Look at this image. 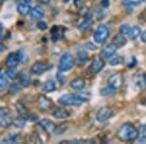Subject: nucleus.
<instances>
[{
	"label": "nucleus",
	"instance_id": "1",
	"mask_svg": "<svg viewBox=\"0 0 146 144\" xmlns=\"http://www.w3.org/2000/svg\"><path fill=\"white\" fill-rule=\"evenodd\" d=\"M117 138L124 142H133L138 136V131L133 124L126 123L119 127L117 131Z\"/></svg>",
	"mask_w": 146,
	"mask_h": 144
},
{
	"label": "nucleus",
	"instance_id": "2",
	"mask_svg": "<svg viewBox=\"0 0 146 144\" xmlns=\"http://www.w3.org/2000/svg\"><path fill=\"white\" fill-rule=\"evenodd\" d=\"M87 101V100L83 96H79V94H63L58 98V103L63 106H80L84 104Z\"/></svg>",
	"mask_w": 146,
	"mask_h": 144
},
{
	"label": "nucleus",
	"instance_id": "3",
	"mask_svg": "<svg viewBox=\"0 0 146 144\" xmlns=\"http://www.w3.org/2000/svg\"><path fill=\"white\" fill-rule=\"evenodd\" d=\"M75 64V58L73 56L69 53H64L60 56V65H58V69L62 72L68 71L74 66Z\"/></svg>",
	"mask_w": 146,
	"mask_h": 144
},
{
	"label": "nucleus",
	"instance_id": "4",
	"mask_svg": "<svg viewBox=\"0 0 146 144\" xmlns=\"http://www.w3.org/2000/svg\"><path fill=\"white\" fill-rule=\"evenodd\" d=\"M109 37V29L107 27L101 25L96 29L94 33V39L96 44H103Z\"/></svg>",
	"mask_w": 146,
	"mask_h": 144
},
{
	"label": "nucleus",
	"instance_id": "5",
	"mask_svg": "<svg viewBox=\"0 0 146 144\" xmlns=\"http://www.w3.org/2000/svg\"><path fill=\"white\" fill-rule=\"evenodd\" d=\"M53 104V100L51 98H49L48 96H44V94H40L37 98V107L42 112H46V111L52 109Z\"/></svg>",
	"mask_w": 146,
	"mask_h": 144
},
{
	"label": "nucleus",
	"instance_id": "6",
	"mask_svg": "<svg viewBox=\"0 0 146 144\" xmlns=\"http://www.w3.org/2000/svg\"><path fill=\"white\" fill-rule=\"evenodd\" d=\"M51 68V65L46 61H36L30 68V72L34 75H41Z\"/></svg>",
	"mask_w": 146,
	"mask_h": 144
},
{
	"label": "nucleus",
	"instance_id": "7",
	"mask_svg": "<svg viewBox=\"0 0 146 144\" xmlns=\"http://www.w3.org/2000/svg\"><path fill=\"white\" fill-rule=\"evenodd\" d=\"M113 114H114V112H113L112 108L107 107V106L106 107H102L96 113V120L98 122H105L108 119H110L113 116Z\"/></svg>",
	"mask_w": 146,
	"mask_h": 144
},
{
	"label": "nucleus",
	"instance_id": "8",
	"mask_svg": "<svg viewBox=\"0 0 146 144\" xmlns=\"http://www.w3.org/2000/svg\"><path fill=\"white\" fill-rule=\"evenodd\" d=\"M123 84V76L121 73H115L108 78V85L114 89H119Z\"/></svg>",
	"mask_w": 146,
	"mask_h": 144
},
{
	"label": "nucleus",
	"instance_id": "9",
	"mask_svg": "<svg viewBox=\"0 0 146 144\" xmlns=\"http://www.w3.org/2000/svg\"><path fill=\"white\" fill-rule=\"evenodd\" d=\"M39 126L46 131L47 133H52L53 131H55L56 129V125L54 124L51 120L49 119H42L39 121Z\"/></svg>",
	"mask_w": 146,
	"mask_h": 144
},
{
	"label": "nucleus",
	"instance_id": "10",
	"mask_svg": "<svg viewBox=\"0 0 146 144\" xmlns=\"http://www.w3.org/2000/svg\"><path fill=\"white\" fill-rule=\"evenodd\" d=\"M52 116L56 118V119H66L70 116L69 111H67L66 109L62 107H56L52 110Z\"/></svg>",
	"mask_w": 146,
	"mask_h": 144
},
{
	"label": "nucleus",
	"instance_id": "11",
	"mask_svg": "<svg viewBox=\"0 0 146 144\" xmlns=\"http://www.w3.org/2000/svg\"><path fill=\"white\" fill-rule=\"evenodd\" d=\"M135 84L137 89L140 91H145L146 90V73H140L137 74L135 78Z\"/></svg>",
	"mask_w": 146,
	"mask_h": 144
},
{
	"label": "nucleus",
	"instance_id": "12",
	"mask_svg": "<svg viewBox=\"0 0 146 144\" xmlns=\"http://www.w3.org/2000/svg\"><path fill=\"white\" fill-rule=\"evenodd\" d=\"M20 58H19L18 52L17 53H11L6 58V66L7 67H17Z\"/></svg>",
	"mask_w": 146,
	"mask_h": 144
},
{
	"label": "nucleus",
	"instance_id": "13",
	"mask_svg": "<svg viewBox=\"0 0 146 144\" xmlns=\"http://www.w3.org/2000/svg\"><path fill=\"white\" fill-rule=\"evenodd\" d=\"M117 51V47L115 46L114 44H109L101 51V56L104 58H111L115 55Z\"/></svg>",
	"mask_w": 146,
	"mask_h": 144
},
{
	"label": "nucleus",
	"instance_id": "14",
	"mask_svg": "<svg viewBox=\"0 0 146 144\" xmlns=\"http://www.w3.org/2000/svg\"><path fill=\"white\" fill-rule=\"evenodd\" d=\"M104 67V61H103L101 58H96L92 62L91 66H90V70L93 74H96L102 70V68Z\"/></svg>",
	"mask_w": 146,
	"mask_h": 144
},
{
	"label": "nucleus",
	"instance_id": "15",
	"mask_svg": "<svg viewBox=\"0 0 146 144\" xmlns=\"http://www.w3.org/2000/svg\"><path fill=\"white\" fill-rule=\"evenodd\" d=\"M70 87L74 90L80 91V90L84 89L85 87V80L81 77H76L70 81Z\"/></svg>",
	"mask_w": 146,
	"mask_h": 144
},
{
	"label": "nucleus",
	"instance_id": "16",
	"mask_svg": "<svg viewBox=\"0 0 146 144\" xmlns=\"http://www.w3.org/2000/svg\"><path fill=\"white\" fill-rule=\"evenodd\" d=\"M92 25H93V16L91 14H87L85 16L83 23L80 25V29L81 31H87L92 27Z\"/></svg>",
	"mask_w": 146,
	"mask_h": 144
},
{
	"label": "nucleus",
	"instance_id": "17",
	"mask_svg": "<svg viewBox=\"0 0 146 144\" xmlns=\"http://www.w3.org/2000/svg\"><path fill=\"white\" fill-rule=\"evenodd\" d=\"M30 16L33 20H40L44 17V10L40 6H35L30 10Z\"/></svg>",
	"mask_w": 146,
	"mask_h": 144
},
{
	"label": "nucleus",
	"instance_id": "18",
	"mask_svg": "<svg viewBox=\"0 0 146 144\" xmlns=\"http://www.w3.org/2000/svg\"><path fill=\"white\" fill-rule=\"evenodd\" d=\"M127 43V39L125 38V35L119 33L113 38V44L117 47V48H121V47L125 46Z\"/></svg>",
	"mask_w": 146,
	"mask_h": 144
},
{
	"label": "nucleus",
	"instance_id": "19",
	"mask_svg": "<svg viewBox=\"0 0 146 144\" xmlns=\"http://www.w3.org/2000/svg\"><path fill=\"white\" fill-rule=\"evenodd\" d=\"M19 139V133H9L7 135L4 136V138L1 140V143H8V144H11V143H16Z\"/></svg>",
	"mask_w": 146,
	"mask_h": 144
},
{
	"label": "nucleus",
	"instance_id": "20",
	"mask_svg": "<svg viewBox=\"0 0 146 144\" xmlns=\"http://www.w3.org/2000/svg\"><path fill=\"white\" fill-rule=\"evenodd\" d=\"M19 78H20V83L23 87H28L29 86V76L27 73V71H21L19 73Z\"/></svg>",
	"mask_w": 146,
	"mask_h": 144
},
{
	"label": "nucleus",
	"instance_id": "21",
	"mask_svg": "<svg viewBox=\"0 0 146 144\" xmlns=\"http://www.w3.org/2000/svg\"><path fill=\"white\" fill-rule=\"evenodd\" d=\"M140 34H141V29H140V27H137V25H135V27L129 28V33H128L129 38L131 40H135Z\"/></svg>",
	"mask_w": 146,
	"mask_h": 144
},
{
	"label": "nucleus",
	"instance_id": "22",
	"mask_svg": "<svg viewBox=\"0 0 146 144\" xmlns=\"http://www.w3.org/2000/svg\"><path fill=\"white\" fill-rule=\"evenodd\" d=\"M30 6L29 4H25V3H22V4H19L18 7H17V11L20 15L22 16H25L27 15L28 13L30 12Z\"/></svg>",
	"mask_w": 146,
	"mask_h": 144
},
{
	"label": "nucleus",
	"instance_id": "23",
	"mask_svg": "<svg viewBox=\"0 0 146 144\" xmlns=\"http://www.w3.org/2000/svg\"><path fill=\"white\" fill-rule=\"evenodd\" d=\"M25 124H27V119H25V117L21 116V115L19 117L15 118L13 121V125L17 129H23L25 126Z\"/></svg>",
	"mask_w": 146,
	"mask_h": 144
},
{
	"label": "nucleus",
	"instance_id": "24",
	"mask_svg": "<svg viewBox=\"0 0 146 144\" xmlns=\"http://www.w3.org/2000/svg\"><path fill=\"white\" fill-rule=\"evenodd\" d=\"M56 88V83L53 80H49V81H47L46 83L43 85V91L46 92V93H52V92L55 91Z\"/></svg>",
	"mask_w": 146,
	"mask_h": 144
},
{
	"label": "nucleus",
	"instance_id": "25",
	"mask_svg": "<svg viewBox=\"0 0 146 144\" xmlns=\"http://www.w3.org/2000/svg\"><path fill=\"white\" fill-rule=\"evenodd\" d=\"M115 93H116V89L112 88L109 85H108V87H104L100 90V94L102 96H111Z\"/></svg>",
	"mask_w": 146,
	"mask_h": 144
},
{
	"label": "nucleus",
	"instance_id": "26",
	"mask_svg": "<svg viewBox=\"0 0 146 144\" xmlns=\"http://www.w3.org/2000/svg\"><path fill=\"white\" fill-rule=\"evenodd\" d=\"M138 142L139 143H146V127L141 126L138 129Z\"/></svg>",
	"mask_w": 146,
	"mask_h": 144
},
{
	"label": "nucleus",
	"instance_id": "27",
	"mask_svg": "<svg viewBox=\"0 0 146 144\" xmlns=\"http://www.w3.org/2000/svg\"><path fill=\"white\" fill-rule=\"evenodd\" d=\"M16 109H17L18 113L21 115V116L25 117L27 115V109L25 106V104H23V103H21V102L16 103Z\"/></svg>",
	"mask_w": 146,
	"mask_h": 144
},
{
	"label": "nucleus",
	"instance_id": "28",
	"mask_svg": "<svg viewBox=\"0 0 146 144\" xmlns=\"http://www.w3.org/2000/svg\"><path fill=\"white\" fill-rule=\"evenodd\" d=\"M14 119L12 117H4L2 118V120H0V127H10L12 124H13Z\"/></svg>",
	"mask_w": 146,
	"mask_h": 144
},
{
	"label": "nucleus",
	"instance_id": "29",
	"mask_svg": "<svg viewBox=\"0 0 146 144\" xmlns=\"http://www.w3.org/2000/svg\"><path fill=\"white\" fill-rule=\"evenodd\" d=\"M6 75L12 80L16 79L18 76V71L16 69V67H8V69L6 71Z\"/></svg>",
	"mask_w": 146,
	"mask_h": 144
},
{
	"label": "nucleus",
	"instance_id": "30",
	"mask_svg": "<svg viewBox=\"0 0 146 144\" xmlns=\"http://www.w3.org/2000/svg\"><path fill=\"white\" fill-rule=\"evenodd\" d=\"M123 62H124V58H122V56H114V58L110 60V64H111L112 66H116V65L122 64Z\"/></svg>",
	"mask_w": 146,
	"mask_h": 144
},
{
	"label": "nucleus",
	"instance_id": "31",
	"mask_svg": "<svg viewBox=\"0 0 146 144\" xmlns=\"http://www.w3.org/2000/svg\"><path fill=\"white\" fill-rule=\"evenodd\" d=\"M7 86H8V80L3 74H0V92L4 91Z\"/></svg>",
	"mask_w": 146,
	"mask_h": 144
},
{
	"label": "nucleus",
	"instance_id": "32",
	"mask_svg": "<svg viewBox=\"0 0 146 144\" xmlns=\"http://www.w3.org/2000/svg\"><path fill=\"white\" fill-rule=\"evenodd\" d=\"M11 110L9 107H0V118H4L10 114Z\"/></svg>",
	"mask_w": 146,
	"mask_h": 144
},
{
	"label": "nucleus",
	"instance_id": "33",
	"mask_svg": "<svg viewBox=\"0 0 146 144\" xmlns=\"http://www.w3.org/2000/svg\"><path fill=\"white\" fill-rule=\"evenodd\" d=\"M78 60L80 61V63H85L88 60V55L85 52H81V53L78 54Z\"/></svg>",
	"mask_w": 146,
	"mask_h": 144
},
{
	"label": "nucleus",
	"instance_id": "34",
	"mask_svg": "<svg viewBox=\"0 0 146 144\" xmlns=\"http://www.w3.org/2000/svg\"><path fill=\"white\" fill-rule=\"evenodd\" d=\"M18 92H20V87L15 83L12 84L10 86V89H9V93H10L11 94H16Z\"/></svg>",
	"mask_w": 146,
	"mask_h": 144
},
{
	"label": "nucleus",
	"instance_id": "35",
	"mask_svg": "<svg viewBox=\"0 0 146 144\" xmlns=\"http://www.w3.org/2000/svg\"><path fill=\"white\" fill-rule=\"evenodd\" d=\"M129 25H121V27H120V33L123 34V35H126L129 33Z\"/></svg>",
	"mask_w": 146,
	"mask_h": 144
},
{
	"label": "nucleus",
	"instance_id": "36",
	"mask_svg": "<svg viewBox=\"0 0 146 144\" xmlns=\"http://www.w3.org/2000/svg\"><path fill=\"white\" fill-rule=\"evenodd\" d=\"M18 55H19V58H20V61H22V62H25V60H27V56H25V52L23 50H20L18 52Z\"/></svg>",
	"mask_w": 146,
	"mask_h": 144
},
{
	"label": "nucleus",
	"instance_id": "37",
	"mask_svg": "<svg viewBox=\"0 0 146 144\" xmlns=\"http://www.w3.org/2000/svg\"><path fill=\"white\" fill-rule=\"evenodd\" d=\"M37 27L39 28L40 30H45L47 29V23H44V22H39L38 23H37Z\"/></svg>",
	"mask_w": 146,
	"mask_h": 144
},
{
	"label": "nucleus",
	"instance_id": "38",
	"mask_svg": "<svg viewBox=\"0 0 146 144\" xmlns=\"http://www.w3.org/2000/svg\"><path fill=\"white\" fill-rule=\"evenodd\" d=\"M100 5L102 6L103 8H107V7L109 6V0H101Z\"/></svg>",
	"mask_w": 146,
	"mask_h": 144
},
{
	"label": "nucleus",
	"instance_id": "39",
	"mask_svg": "<svg viewBox=\"0 0 146 144\" xmlns=\"http://www.w3.org/2000/svg\"><path fill=\"white\" fill-rule=\"evenodd\" d=\"M5 50H6L5 45H4L3 43H0V55H2V54L5 52Z\"/></svg>",
	"mask_w": 146,
	"mask_h": 144
},
{
	"label": "nucleus",
	"instance_id": "40",
	"mask_svg": "<svg viewBox=\"0 0 146 144\" xmlns=\"http://www.w3.org/2000/svg\"><path fill=\"white\" fill-rule=\"evenodd\" d=\"M83 2H84V0H74V5L76 7H80Z\"/></svg>",
	"mask_w": 146,
	"mask_h": 144
},
{
	"label": "nucleus",
	"instance_id": "41",
	"mask_svg": "<svg viewBox=\"0 0 146 144\" xmlns=\"http://www.w3.org/2000/svg\"><path fill=\"white\" fill-rule=\"evenodd\" d=\"M140 36H141V40H142V42H146V29L140 34Z\"/></svg>",
	"mask_w": 146,
	"mask_h": 144
},
{
	"label": "nucleus",
	"instance_id": "42",
	"mask_svg": "<svg viewBox=\"0 0 146 144\" xmlns=\"http://www.w3.org/2000/svg\"><path fill=\"white\" fill-rule=\"evenodd\" d=\"M82 142H83V143H87V144H91V143L93 144V143H95V142H94L93 139H85V140H83Z\"/></svg>",
	"mask_w": 146,
	"mask_h": 144
},
{
	"label": "nucleus",
	"instance_id": "43",
	"mask_svg": "<svg viewBox=\"0 0 146 144\" xmlns=\"http://www.w3.org/2000/svg\"><path fill=\"white\" fill-rule=\"evenodd\" d=\"M37 1L40 2V3H42V4H48L51 0H37Z\"/></svg>",
	"mask_w": 146,
	"mask_h": 144
},
{
	"label": "nucleus",
	"instance_id": "44",
	"mask_svg": "<svg viewBox=\"0 0 146 144\" xmlns=\"http://www.w3.org/2000/svg\"><path fill=\"white\" fill-rule=\"evenodd\" d=\"M23 3H25V4H30V3H31V0H23Z\"/></svg>",
	"mask_w": 146,
	"mask_h": 144
},
{
	"label": "nucleus",
	"instance_id": "45",
	"mask_svg": "<svg viewBox=\"0 0 146 144\" xmlns=\"http://www.w3.org/2000/svg\"><path fill=\"white\" fill-rule=\"evenodd\" d=\"M1 33H2V25H0V36H1Z\"/></svg>",
	"mask_w": 146,
	"mask_h": 144
},
{
	"label": "nucleus",
	"instance_id": "46",
	"mask_svg": "<svg viewBox=\"0 0 146 144\" xmlns=\"http://www.w3.org/2000/svg\"><path fill=\"white\" fill-rule=\"evenodd\" d=\"M69 2V0H63V3H68Z\"/></svg>",
	"mask_w": 146,
	"mask_h": 144
},
{
	"label": "nucleus",
	"instance_id": "47",
	"mask_svg": "<svg viewBox=\"0 0 146 144\" xmlns=\"http://www.w3.org/2000/svg\"><path fill=\"white\" fill-rule=\"evenodd\" d=\"M2 2H3V0H0V4H1V3H2Z\"/></svg>",
	"mask_w": 146,
	"mask_h": 144
},
{
	"label": "nucleus",
	"instance_id": "48",
	"mask_svg": "<svg viewBox=\"0 0 146 144\" xmlns=\"http://www.w3.org/2000/svg\"><path fill=\"white\" fill-rule=\"evenodd\" d=\"M123 1H125V2H127V1H128V0H123Z\"/></svg>",
	"mask_w": 146,
	"mask_h": 144
},
{
	"label": "nucleus",
	"instance_id": "49",
	"mask_svg": "<svg viewBox=\"0 0 146 144\" xmlns=\"http://www.w3.org/2000/svg\"></svg>",
	"mask_w": 146,
	"mask_h": 144
}]
</instances>
